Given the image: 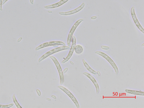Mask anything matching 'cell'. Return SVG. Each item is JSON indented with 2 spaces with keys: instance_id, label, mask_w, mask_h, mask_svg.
Segmentation results:
<instances>
[{
  "instance_id": "f1b7e54d",
  "label": "cell",
  "mask_w": 144,
  "mask_h": 108,
  "mask_svg": "<svg viewBox=\"0 0 144 108\" xmlns=\"http://www.w3.org/2000/svg\"><path fill=\"white\" fill-rule=\"evenodd\" d=\"M47 100H48V101H50L51 100V99H47Z\"/></svg>"
},
{
  "instance_id": "52a82bcc",
  "label": "cell",
  "mask_w": 144,
  "mask_h": 108,
  "mask_svg": "<svg viewBox=\"0 0 144 108\" xmlns=\"http://www.w3.org/2000/svg\"><path fill=\"white\" fill-rule=\"evenodd\" d=\"M131 14H132V16L134 21V22L136 25L137 26L138 28L140 30V31L143 32V33H144V29L141 26V25L139 21L138 20V19L137 18V17L136 15V14H135V7L134 6L132 7L131 9Z\"/></svg>"
},
{
  "instance_id": "6da1fadb",
  "label": "cell",
  "mask_w": 144,
  "mask_h": 108,
  "mask_svg": "<svg viewBox=\"0 0 144 108\" xmlns=\"http://www.w3.org/2000/svg\"><path fill=\"white\" fill-rule=\"evenodd\" d=\"M70 48L69 47L64 46L58 47V48L52 50L45 54L43 55L42 57H41L39 60V62H40L42 61V60L46 59L47 57H48V56L52 54L53 53L58 52L60 51L64 50H70Z\"/></svg>"
},
{
  "instance_id": "4fadbf2b",
  "label": "cell",
  "mask_w": 144,
  "mask_h": 108,
  "mask_svg": "<svg viewBox=\"0 0 144 108\" xmlns=\"http://www.w3.org/2000/svg\"><path fill=\"white\" fill-rule=\"evenodd\" d=\"M83 64L86 68L87 69V70L90 72H91L92 74H94V75H96L97 74V72H96V71L94 70L89 66L86 62H85V60L84 59L83 60Z\"/></svg>"
},
{
  "instance_id": "ac0fdd59",
  "label": "cell",
  "mask_w": 144,
  "mask_h": 108,
  "mask_svg": "<svg viewBox=\"0 0 144 108\" xmlns=\"http://www.w3.org/2000/svg\"><path fill=\"white\" fill-rule=\"evenodd\" d=\"M2 0H0V10L1 11L2 10Z\"/></svg>"
},
{
  "instance_id": "d6986e66",
  "label": "cell",
  "mask_w": 144,
  "mask_h": 108,
  "mask_svg": "<svg viewBox=\"0 0 144 108\" xmlns=\"http://www.w3.org/2000/svg\"><path fill=\"white\" fill-rule=\"evenodd\" d=\"M68 70V68H66L65 69H64V70L63 71V74H64L66 72H67Z\"/></svg>"
},
{
  "instance_id": "f546056e",
  "label": "cell",
  "mask_w": 144,
  "mask_h": 108,
  "mask_svg": "<svg viewBox=\"0 0 144 108\" xmlns=\"http://www.w3.org/2000/svg\"><path fill=\"white\" fill-rule=\"evenodd\" d=\"M144 44H143L142 45V46H144Z\"/></svg>"
},
{
  "instance_id": "277c9868",
  "label": "cell",
  "mask_w": 144,
  "mask_h": 108,
  "mask_svg": "<svg viewBox=\"0 0 144 108\" xmlns=\"http://www.w3.org/2000/svg\"><path fill=\"white\" fill-rule=\"evenodd\" d=\"M83 20H84L83 19H81L77 21L76 23L72 27L71 29V30L68 38L67 43L69 47H71V41L73 34L75 30L76 29L77 27L78 26L79 24Z\"/></svg>"
},
{
  "instance_id": "7402d4cb",
  "label": "cell",
  "mask_w": 144,
  "mask_h": 108,
  "mask_svg": "<svg viewBox=\"0 0 144 108\" xmlns=\"http://www.w3.org/2000/svg\"><path fill=\"white\" fill-rule=\"evenodd\" d=\"M97 73L98 76H100L101 75L100 72H99V71H98Z\"/></svg>"
},
{
  "instance_id": "603a6c76",
  "label": "cell",
  "mask_w": 144,
  "mask_h": 108,
  "mask_svg": "<svg viewBox=\"0 0 144 108\" xmlns=\"http://www.w3.org/2000/svg\"><path fill=\"white\" fill-rule=\"evenodd\" d=\"M96 16H93V17H92L91 18V19H96Z\"/></svg>"
},
{
  "instance_id": "44dd1931",
  "label": "cell",
  "mask_w": 144,
  "mask_h": 108,
  "mask_svg": "<svg viewBox=\"0 0 144 108\" xmlns=\"http://www.w3.org/2000/svg\"><path fill=\"white\" fill-rule=\"evenodd\" d=\"M8 0H3L2 2V5H4V4H5L6 2Z\"/></svg>"
},
{
  "instance_id": "9c48e42d",
  "label": "cell",
  "mask_w": 144,
  "mask_h": 108,
  "mask_svg": "<svg viewBox=\"0 0 144 108\" xmlns=\"http://www.w3.org/2000/svg\"><path fill=\"white\" fill-rule=\"evenodd\" d=\"M85 4L83 3L78 8H76L74 10L71 11H69L67 12H59V14L61 15H69L74 14L77 12H78L80 11V10L82 9L83 8L85 7Z\"/></svg>"
},
{
  "instance_id": "7a4b0ae2",
  "label": "cell",
  "mask_w": 144,
  "mask_h": 108,
  "mask_svg": "<svg viewBox=\"0 0 144 108\" xmlns=\"http://www.w3.org/2000/svg\"><path fill=\"white\" fill-rule=\"evenodd\" d=\"M95 53L102 56V57H103L105 59H106L110 63L111 66L113 67L114 69L116 75H118V73H119V70H118L117 67L110 58L106 54L102 52H101L96 51L95 52Z\"/></svg>"
},
{
  "instance_id": "4316f807",
  "label": "cell",
  "mask_w": 144,
  "mask_h": 108,
  "mask_svg": "<svg viewBox=\"0 0 144 108\" xmlns=\"http://www.w3.org/2000/svg\"><path fill=\"white\" fill-rule=\"evenodd\" d=\"M59 46V45H54V46H53L54 47H58Z\"/></svg>"
},
{
  "instance_id": "484cf974",
  "label": "cell",
  "mask_w": 144,
  "mask_h": 108,
  "mask_svg": "<svg viewBox=\"0 0 144 108\" xmlns=\"http://www.w3.org/2000/svg\"><path fill=\"white\" fill-rule=\"evenodd\" d=\"M51 97H52V98H53L54 99H56V97H55L54 96H51Z\"/></svg>"
},
{
  "instance_id": "2e32d148",
  "label": "cell",
  "mask_w": 144,
  "mask_h": 108,
  "mask_svg": "<svg viewBox=\"0 0 144 108\" xmlns=\"http://www.w3.org/2000/svg\"><path fill=\"white\" fill-rule=\"evenodd\" d=\"M14 105L13 104L9 105H0V108H8L12 107Z\"/></svg>"
},
{
  "instance_id": "83f0119b",
  "label": "cell",
  "mask_w": 144,
  "mask_h": 108,
  "mask_svg": "<svg viewBox=\"0 0 144 108\" xmlns=\"http://www.w3.org/2000/svg\"><path fill=\"white\" fill-rule=\"evenodd\" d=\"M70 63L72 65L74 64L73 63L72 61H70Z\"/></svg>"
},
{
  "instance_id": "8fae6325",
  "label": "cell",
  "mask_w": 144,
  "mask_h": 108,
  "mask_svg": "<svg viewBox=\"0 0 144 108\" xmlns=\"http://www.w3.org/2000/svg\"><path fill=\"white\" fill-rule=\"evenodd\" d=\"M68 0H62L59 2L53 4V5L45 6L44 8H51L58 7L63 5V4L65 3Z\"/></svg>"
},
{
  "instance_id": "4dcf8cb0",
  "label": "cell",
  "mask_w": 144,
  "mask_h": 108,
  "mask_svg": "<svg viewBox=\"0 0 144 108\" xmlns=\"http://www.w3.org/2000/svg\"><path fill=\"white\" fill-rule=\"evenodd\" d=\"M0 49H1V48H0Z\"/></svg>"
},
{
  "instance_id": "e0dca14e",
  "label": "cell",
  "mask_w": 144,
  "mask_h": 108,
  "mask_svg": "<svg viewBox=\"0 0 144 108\" xmlns=\"http://www.w3.org/2000/svg\"><path fill=\"white\" fill-rule=\"evenodd\" d=\"M101 48L103 49H105V50H108L109 49V48L108 47L104 46H101Z\"/></svg>"
},
{
  "instance_id": "3957f363",
  "label": "cell",
  "mask_w": 144,
  "mask_h": 108,
  "mask_svg": "<svg viewBox=\"0 0 144 108\" xmlns=\"http://www.w3.org/2000/svg\"><path fill=\"white\" fill-rule=\"evenodd\" d=\"M49 57L51 59L53 60V62H54L55 65L57 67L58 71L59 73L60 79V85H61L64 83V80L63 72H62L61 66H60V65L59 63L58 62L57 60L55 58L52 56H50Z\"/></svg>"
},
{
  "instance_id": "9a60e30c",
  "label": "cell",
  "mask_w": 144,
  "mask_h": 108,
  "mask_svg": "<svg viewBox=\"0 0 144 108\" xmlns=\"http://www.w3.org/2000/svg\"><path fill=\"white\" fill-rule=\"evenodd\" d=\"M13 99L14 102L17 108H22L21 107L20 104H19L18 102L17 101L15 97V95L14 94L13 96Z\"/></svg>"
},
{
  "instance_id": "7c38bea8",
  "label": "cell",
  "mask_w": 144,
  "mask_h": 108,
  "mask_svg": "<svg viewBox=\"0 0 144 108\" xmlns=\"http://www.w3.org/2000/svg\"><path fill=\"white\" fill-rule=\"evenodd\" d=\"M125 91L128 94L139 96H144V92L136 91L126 90Z\"/></svg>"
},
{
  "instance_id": "cb8c5ba5",
  "label": "cell",
  "mask_w": 144,
  "mask_h": 108,
  "mask_svg": "<svg viewBox=\"0 0 144 108\" xmlns=\"http://www.w3.org/2000/svg\"><path fill=\"white\" fill-rule=\"evenodd\" d=\"M30 1L31 3L32 4H33L34 0H30Z\"/></svg>"
},
{
  "instance_id": "ba28073f",
  "label": "cell",
  "mask_w": 144,
  "mask_h": 108,
  "mask_svg": "<svg viewBox=\"0 0 144 108\" xmlns=\"http://www.w3.org/2000/svg\"><path fill=\"white\" fill-rule=\"evenodd\" d=\"M58 88L60 89H61L62 91H63L65 93L67 94L68 96L70 97V98L71 99L72 101H73L75 104L76 105L77 108H79V106L78 102H77L76 98H75V97L73 96V95L69 91L63 87V86H58Z\"/></svg>"
},
{
  "instance_id": "30bf717a",
  "label": "cell",
  "mask_w": 144,
  "mask_h": 108,
  "mask_svg": "<svg viewBox=\"0 0 144 108\" xmlns=\"http://www.w3.org/2000/svg\"><path fill=\"white\" fill-rule=\"evenodd\" d=\"M83 74L86 76H87L91 80V81L94 84L95 86H96V94H98L99 92V88L97 82L96 81V80L91 75L89 74V73H83Z\"/></svg>"
},
{
  "instance_id": "8992f818",
  "label": "cell",
  "mask_w": 144,
  "mask_h": 108,
  "mask_svg": "<svg viewBox=\"0 0 144 108\" xmlns=\"http://www.w3.org/2000/svg\"><path fill=\"white\" fill-rule=\"evenodd\" d=\"M72 44L71 48H70V52L69 53L67 57L62 62V63H64L66 62H67L68 60L70 59L71 57H72L73 54V53L75 47L76 45V38H75L74 36H72Z\"/></svg>"
},
{
  "instance_id": "5bb4252c",
  "label": "cell",
  "mask_w": 144,
  "mask_h": 108,
  "mask_svg": "<svg viewBox=\"0 0 144 108\" xmlns=\"http://www.w3.org/2000/svg\"><path fill=\"white\" fill-rule=\"evenodd\" d=\"M75 52L77 54H80L83 52V48L82 46L80 45H77L75 46L74 48Z\"/></svg>"
},
{
  "instance_id": "5b68a950",
  "label": "cell",
  "mask_w": 144,
  "mask_h": 108,
  "mask_svg": "<svg viewBox=\"0 0 144 108\" xmlns=\"http://www.w3.org/2000/svg\"><path fill=\"white\" fill-rule=\"evenodd\" d=\"M62 45L63 46H66L65 44L63 42L57 41L50 42L45 43L44 44L41 45L39 46L36 48L35 50L37 51L38 50L43 48L44 47L48 46H54V45Z\"/></svg>"
},
{
  "instance_id": "d4e9b609",
  "label": "cell",
  "mask_w": 144,
  "mask_h": 108,
  "mask_svg": "<svg viewBox=\"0 0 144 108\" xmlns=\"http://www.w3.org/2000/svg\"><path fill=\"white\" fill-rule=\"evenodd\" d=\"M22 38H19V39L18 40V42H20V41H21V40H22Z\"/></svg>"
},
{
  "instance_id": "ffe728a7",
  "label": "cell",
  "mask_w": 144,
  "mask_h": 108,
  "mask_svg": "<svg viewBox=\"0 0 144 108\" xmlns=\"http://www.w3.org/2000/svg\"><path fill=\"white\" fill-rule=\"evenodd\" d=\"M37 92L38 95V96H40L41 95V93L40 91L39 90H37Z\"/></svg>"
}]
</instances>
